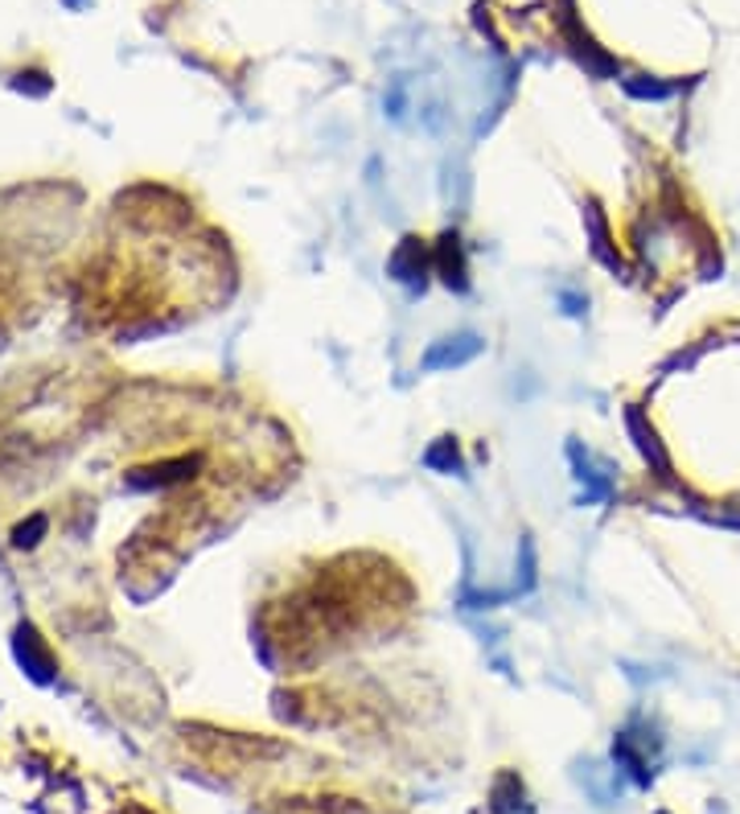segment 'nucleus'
Returning <instances> with one entry per match:
<instances>
[{"mask_svg":"<svg viewBox=\"0 0 740 814\" xmlns=\"http://www.w3.org/2000/svg\"><path fill=\"white\" fill-rule=\"evenodd\" d=\"M490 806L498 814H510L523 806V782L514 778V773H502L498 782H493V794H490Z\"/></svg>","mask_w":740,"mask_h":814,"instance_id":"1","label":"nucleus"},{"mask_svg":"<svg viewBox=\"0 0 740 814\" xmlns=\"http://www.w3.org/2000/svg\"><path fill=\"white\" fill-rule=\"evenodd\" d=\"M478 349H481V342H478V337H469V342H465L461 349H457V346L432 349V354H428V358H424V366H445V363L461 366V363H469V358H473V354H478Z\"/></svg>","mask_w":740,"mask_h":814,"instance_id":"2","label":"nucleus"},{"mask_svg":"<svg viewBox=\"0 0 740 814\" xmlns=\"http://www.w3.org/2000/svg\"><path fill=\"white\" fill-rule=\"evenodd\" d=\"M663 814H667V811H663Z\"/></svg>","mask_w":740,"mask_h":814,"instance_id":"3","label":"nucleus"}]
</instances>
